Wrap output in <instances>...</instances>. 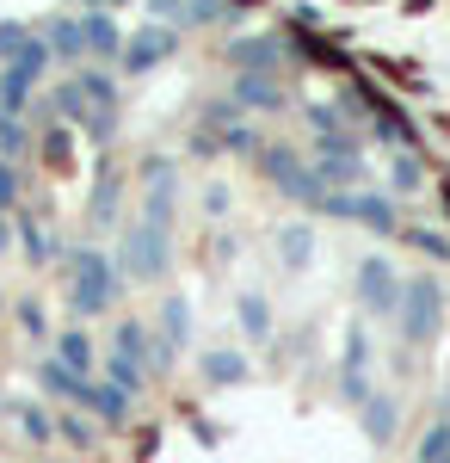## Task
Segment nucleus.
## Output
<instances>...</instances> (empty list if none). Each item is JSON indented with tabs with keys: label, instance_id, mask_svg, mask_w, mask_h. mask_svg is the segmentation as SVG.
<instances>
[{
	"label": "nucleus",
	"instance_id": "obj_7",
	"mask_svg": "<svg viewBox=\"0 0 450 463\" xmlns=\"http://www.w3.org/2000/svg\"><path fill=\"white\" fill-rule=\"evenodd\" d=\"M327 216H346V222H364L370 235H401V211L395 198H377V192H327Z\"/></svg>",
	"mask_w": 450,
	"mask_h": 463
},
{
	"label": "nucleus",
	"instance_id": "obj_47",
	"mask_svg": "<svg viewBox=\"0 0 450 463\" xmlns=\"http://www.w3.org/2000/svg\"><path fill=\"white\" fill-rule=\"evenodd\" d=\"M0 316H6V290H0Z\"/></svg>",
	"mask_w": 450,
	"mask_h": 463
},
{
	"label": "nucleus",
	"instance_id": "obj_22",
	"mask_svg": "<svg viewBox=\"0 0 450 463\" xmlns=\"http://www.w3.org/2000/svg\"><path fill=\"white\" fill-rule=\"evenodd\" d=\"M155 346H161V340H155V327H148V321H136V316H124L117 327H111V353L136 358V364H148V358H155Z\"/></svg>",
	"mask_w": 450,
	"mask_h": 463
},
{
	"label": "nucleus",
	"instance_id": "obj_8",
	"mask_svg": "<svg viewBox=\"0 0 450 463\" xmlns=\"http://www.w3.org/2000/svg\"><path fill=\"white\" fill-rule=\"evenodd\" d=\"M370 364H377V353H370V327L364 321H352L346 327V358H340V402L346 408H364L370 402Z\"/></svg>",
	"mask_w": 450,
	"mask_h": 463
},
{
	"label": "nucleus",
	"instance_id": "obj_20",
	"mask_svg": "<svg viewBox=\"0 0 450 463\" xmlns=\"http://www.w3.org/2000/svg\"><path fill=\"white\" fill-rule=\"evenodd\" d=\"M198 371H204L210 390H235V383H247V371H253V364H247V353H235V346H216V353H204Z\"/></svg>",
	"mask_w": 450,
	"mask_h": 463
},
{
	"label": "nucleus",
	"instance_id": "obj_35",
	"mask_svg": "<svg viewBox=\"0 0 450 463\" xmlns=\"http://www.w3.org/2000/svg\"><path fill=\"white\" fill-rule=\"evenodd\" d=\"M74 130H80V137H87V143H99V148H111V137H117V111H105V106H93V111H87V118H80V124H74Z\"/></svg>",
	"mask_w": 450,
	"mask_h": 463
},
{
	"label": "nucleus",
	"instance_id": "obj_6",
	"mask_svg": "<svg viewBox=\"0 0 450 463\" xmlns=\"http://www.w3.org/2000/svg\"><path fill=\"white\" fill-rule=\"evenodd\" d=\"M401 290H408V279L382 260V253H370V260H358V303L370 309V316L395 321L401 316Z\"/></svg>",
	"mask_w": 450,
	"mask_h": 463
},
{
	"label": "nucleus",
	"instance_id": "obj_42",
	"mask_svg": "<svg viewBox=\"0 0 450 463\" xmlns=\"http://www.w3.org/2000/svg\"><path fill=\"white\" fill-rule=\"evenodd\" d=\"M419 185H426L419 155H414V148H401V155H395V192H419Z\"/></svg>",
	"mask_w": 450,
	"mask_h": 463
},
{
	"label": "nucleus",
	"instance_id": "obj_46",
	"mask_svg": "<svg viewBox=\"0 0 450 463\" xmlns=\"http://www.w3.org/2000/svg\"><path fill=\"white\" fill-rule=\"evenodd\" d=\"M87 6H105V13H111V6H117V0H87Z\"/></svg>",
	"mask_w": 450,
	"mask_h": 463
},
{
	"label": "nucleus",
	"instance_id": "obj_15",
	"mask_svg": "<svg viewBox=\"0 0 450 463\" xmlns=\"http://www.w3.org/2000/svg\"><path fill=\"white\" fill-rule=\"evenodd\" d=\"M80 43H87V62L93 56H124V32H117V19L105 6H87L80 13Z\"/></svg>",
	"mask_w": 450,
	"mask_h": 463
},
{
	"label": "nucleus",
	"instance_id": "obj_23",
	"mask_svg": "<svg viewBox=\"0 0 450 463\" xmlns=\"http://www.w3.org/2000/svg\"><path fill=\"white\" fill-rule=\"evenodd\" d=\"M43 43L56 62H87V43H80V19H43Z\"/></svg>",
	"mask_w": 450,
	"mask_h": 463
},
{
	"label": "nucleus",
	"instance_id": "obj_40",
	"mask_svg": "<svg viewBox=\"0 0 450 463\" xmlns=\"http://www.w3.org/2000/svg\"><path fill=\"white\" fill-rule=\"evenodd\" d=\"M37 143H43V155H50L56 167H69L74 143H69V130H62V124H43V130H37Z\"/></svg>",
	"mask_w": 450,
	"mask_h": 463
},
{
	"label": "nucleus",
	"instance_id": "obj_32",
	"mask_svg": "<svg viewBox=\"0 0 450 463\" xmlns=\"http://www.w3.org/2000/svg\"><path fill=\"white\" fill-rule=\"evenodd\" d=\"M25 143H32V130H25V118L19 111L0 106V161H19L25 155Z\"/></svg>",
	"mask_w": 450,
	"mask_h": 463
},
{
	"label": "nucleus",
	"instance_id": "obj_41",
	"mask_svg": "<svg viewBox=\"0 0 450 463\" xmlns=\"http://www.w3.org/2000/svg\"><path fill=\"white\" fill-rule=\"evenodd\" d=\"M32 37H37L32 25H19V19H0V62H13V56H19Z\"/></svg>",
	"mask_w": 450,
	"mask_h": 463
},
{
	"label": "nucleus",
	"instance_id": "obj_19",
	"mask_svg": "<svg viewBox=\"0 0 450 463\" xmlns=\"http://www.w3.org/2000/svg\"><path fill=\"white\" fill-rule=\"evenodd\" d=\"M358 427H364L370 445H389V439L401 432V402H395V395H370V402L358 408Z\"/></svg>",
	"mask_w": 450,
	"mask_h": 463
},
{
	"label": "nucleus",
	"instance_id": "obj_11",
	"mask_svg": "<svg viewBox=\"0 0 450 463\" xmlns=\"http://www.w3.org/2000/svg\"><path fill=\"white\" fill-rule=\"evenodd\" d=\"M229 62H235V74H284V37H235Z\"/></svg>",
	"mask_w": 450,
	"mask_h": 463
},
{
	"label": "nucleus",
	"instance_id": "obj_14",
	"mask_svg": "<svg viewBox=\"0 0 450 463\" xmlns=\"http://www.w3.org/2000/svg\"><path fill=\"white\" fill-rule=\"evenodd\" d=\"M117 204H124V174H117V161H99L93 167V192H87V216L111 229L117 222Z\"/></svg>",
	"mask_w": 450,
	"mask_h": 463
},
{
	"label": "nucleus",
	"instance_id": "obj_34",
	"mask_svg": "<svg viewBox=\"0 0 450 463\" xmlns=\"http://www.w3.org/2000/svg\"><path fill=\"white\" fill-rule=\"evenodd\" d=\"M50 106H56V118H62V124H80V118H87V93H80V87H74V80H62V87H50Z\"/></svg>",
	"mask_w": 450,
	"mask_h": 463
},
{
	"label": "nucleus",
	"instance_id": "obj_18",
	"mask_svg": "<svg viewBox=\"0 0 450 463\" xmlns=\"http://www.w3.org/2000/svg\"><path fill=\"white\" fill-rule=\"evenodd\" d=\"M314 174L327 192H364V155H314Z\"/></svg>",
	"mask_w": 450,
	"mask_h": 463
},
{
	"label": "nucleus",
	"instance_id": "obj_3",
	"mask_svg": "<svg viewBox=\"0 0 450 463\" xmlns=\"http://www.w3.org/2000/svg\"><path fill=\"white\" fill-rule=\"evenodd\" d=\"M395 327H401L408 346H432L438 340V327H445V285H438V272H414L408 279Z\"/></svg>",
	"mask_w": 450,
	"mask_h": 463
},
{
	"label": "nucleus",
	"instance_id": "obj_45",
	"mask_svg": "<svg viewBox=\"0 0 450 463\" xmlns=\"http://www.w3.org/2000/svg\"><path fill=\"white\" fill-rule=\"evenodd\" d=\"M13 241H19V235H13V216H6V211H0V253H6V248H13Z\"/></svg>",
	"mask_w": 450,
	"mask_h": 463
},
{
	"label": "nucleus",
	"instance_id": "obj_30",
	"mask_svg": "<svg viewBox=\"0 0 450 463\" xmlns=\"http://www.w3.org/2000/svg\"><path fill=\"white\" fill-rule=\"evenodd\" d=\"M13 414H19V432H25L32 445H50V439H56V414H50L43 402H19Z\"/></svg>",
	"mask_w": 450,
	"mask_h": 463
},
{
	"label": "nucleus",
	"instance_id": "obj_10",
	"mask_svg": "<svg viewBox=\"0 0 450 463\" xmlns=\"http://www.w3.org/2000/svg\"><path fill=\"white\" fill-rule=\"evenodd\" d=\"M142 6H148L155 25H173V32L179 25H229L241 13L235 0H142Z\"/></svg>",
	"mask_w": 450,
	"mask_h": 463
},
{
	"label": "nucleus",
	"instance_id": "obj_43",
	"mask_svg": "<svg viewBox=\"0 0 450 463\" xmlns=\"http://www.w3.org/2000/svg\"><path fill=\"white\" fill-rule=\"evenodd\" d=\"M0 211H19V161H0Z\"/></svg>",
	"mask_w": 450,
	"mask_h": 463
},
{
	"label": "nucleus",
	"instance_id": "obj_5",
	"mask_svg": "<svg viewBox=\"0 0 450 463\" xmlns=\"http://www.w3.org/2000/svg\"><path fill=\"white\" fill-rule=\"evenodd\" d=\"M50 69H56L50 43H43V37H32V43H25L13 62H0V106L25 118V111H32V93L43 87V74H50Z\"/></svg>",
	"mask_w": 450,
	"mask_h": 463
},
{
	"label": "nucleus",
	"instance_id": "obj_27",
	"mask_svg": "<svg viewBox=\"0 0 450 463\" xmlns=\"http://www.w3.org/2000/svg\"><path fill=\"white\" fill-rule=\"evenodd\" d=\"M74 87L87 93V106H105V111H117V80H111L105 69H93V62H87V69H74Z\"/></svg>",
	"mask_w": 450,
	"mask_h": 463
},
{
	"label": "nucleus",
	"instance_id": "obj_1",
	"mask_svg": "<svg viewBox=\"0 0 450 463\" xmlns=\"http://www.w3.org/2000/svg\"><path fill=\"white\" fill-rule=\"evenodd\" d=\"M62 260H69L62 272H69V309H74V321L111 316V303H117V290H124L117 266H111V253H99V248H69Z\"/></svg>",
	"mask_w": 450,
	"mask_h": 463
},
{
	"label": "nucleus",
	"instance_id": "obj_29",
	"mask_svg": "<svg viewBox=\"0 0 450 463\" xmlns=\"http://www.w3.org/2000/svg\"><path fill=\"white\" fill-rule=\"evenodd\" d=\"M99 371H105V383H117L124 395H142V390H148V371H142L136 358H124V353H111Z\"/></svg>",
	"mask_w": 450,
	"mask_h": 463
},
{
	"label": "nucleus",
	"instance_id": "obj_4",
	"mask_svg": "<svg viewBox=\"0 0 450 463\" xmlns=\"http://www.w3.org/2000/svg\"><path fill=\"white\" fill-rule=\"evenodd\" d=\"M259 174L272 179L284 198H296L303 211H321V204H327V185H321V174H314L303 155H290V148L266 143V148H259Z\"/></svg>",
	"mask_w": 450,
	"mask_h": 463
},
{
	"label": "nucleus",
	"instance_id": "obj_28",
	"mask_svg": "<svg viewBox=\"0 0 450 463\" xmlns=\"http://www.w3.org/2000/svg\"><path fill=\"white\" fill-rule=\"evenodd\" d=\"M56 439H69L74 451H93V445H99V427L87 420V408H62V414H56Z\"/></svg>",
	"mask_w": 450,
	"mask_h": 463
},
{
	"label": "nucleus",
	"instance_id": "obj_33",
	"mask_svg": "<svg viewBox=\"0 0 450 463\" xmlns=\"http://www.w3.org/2000/svg\"><path fill=\"white\" fill-rule=\"evenodd\" d=\"M142 192H179L173 155H148V161H142Z\"/></svg>",
	"mask_w": 450,
	"mask_h": 463
},
{
	"label": "nucleus",
	"instance_id": "obj_24",
	"mask_svg": "<svg viewBox=\"0 0 450 463\" xmlns=\"http://www.w3.org/2000/svg\"><path fill=\"white\" fill-rule=\"evenodd\" d=\"M155 334H161V346H167V353H185V340H192V303H185V297H167V303H161V327H155Z\"/></svg>",
	"mask_w": 450,
	"mask_h": 463
},
{
	"label": "nucleus",
	"instance_id": "obj_26",
	"mask_svg": "<svg viewBox=\"0 0 450 463\" xmlns=\"http://www.w3.org/2000/svg\"><path fill=\"white\" fill-rule=\"evenodd\" d=\"M277 260H284L290 272H303V266L314 260V229L309 222H290V229L277 235Z\"/></svg>",
	"mask_w": 450,
	"mask_h": 463
},
{
	"label": "nucleus",
	"instance_id": "obj_44",
	"mask_svg": "<svg viewBox=\"0 0 450 463\" xmlns=\"http://www.w3.org/2000/svg\"><path fill=\"white\" fill-rule=\"evenodd\" d=\"M204 211H210V216L229 211V185H204Z\"/></svg>",
	"mask_w": 450,
	"mask_h": 463
},
{
	"label": "nucleus",
	"instance_id": "obj_16",
	"mask_svg": "<svg viewBox=\"0 0 450 463\" xmlns=\"http://www.w3.org/2000/svg\"><path fill=\"white\" fill-rule=\"evenodd\" d=\"M87 383H93V377H74L62 358H43V364H37V390L50 395V402H69V408H80V402H87Z\"/></svg>",
	"mask_w": 450,
	"mask_h": 463
},
{
	"label": "nucleus",
	"instance_id": "obj_9",
	"mask_svg": "<svg viewBox=\"0 0 450 463\" xmlns=\"http://www.w3.org/2000/svg\"><path fill=\"white\" fill-rule=\"evenodd\" d=\"M167 56H179V32H173V25H155V19H142V32L124 37V56H117V69H124V74H148V69H161Z\"/></svg>",
	"mask_w": 450,
	"mask_h": 463
},
{
	"label": "nucleus",
	"instance_id": "obj_2",
	"mask_svg": "<svg viewBox=\"0 0 450 463\" xmlns=\"http://www.w3.org/2000/svg\"><path fill=\"white\" fill-rule=\"evenodd\" d=\"M111 266H117V279L161 285V279L173 272V235H167V229H148V222L136 216V222L117 235V248H111Z\"/></svg>",
	"mask_w": 450,
	"mask_h": 463
},
{
	"label": "nucleus",
	"instance_id": "obj_37",
	"mask_svg": "<svg viewBox=\"0 0 450 463\" xmlns=\"http://www.w3.org/2000/svg\"><path fill=\"white\" fill-rule=\"evenodd\" d=\"M216 137H222L229 155H253V161H259V148H266V143H259V130H253L247 118H241V124H229V130H216Z\"/></svg>",
	"mask_w": 450,
	"mask_h": 463
},
{
	"label": "nucleus",
	"instance_id": "obj_38",
	"mask_svg": "<svg viewBox=\"0 0 450 463\" xmlns=\"http://www.w3.org/2000/svg\"><path fill=\"white\" fill-rule=\"evenodd\" d=\"M370 130H377L382 143H395V148H414V130L401 124V111H395V106H389V111L377 106V124H370Z\"/></svg>",
	"mask_w": 450,
	"mask_h": 463
},
{
	"label": "nucleus",
	"instance_id": "obj_13",
	"mask_svg": "<svg viewBox=\"0 0 450 463\" xmlns=\"http://www.w3.org/2000/svg\"><path fill=\"white\" fill-rule=\"evenodd\" d=\"M13 235H19V253H25V266H56V260H62V241H56V235H50V229H43V222H37L32 211H13Z\"/></svg>",
	"mask_w": 450,
	"mask_h": 463
},
{
	"label": "nucleus",
	"instance_id": "obj_12",
	"mask_svg": "<svg viewBox=\"0 0 450 463\" xmlns=\"http://www.w3.org/2000/svg\"><path fill=\"white\" fill-rule=\"evenodd\" d=\"M229 99H235L241 111H284V106H290V93H284L277 74H235Z\"/></svg>",
	"mask_w": 450,
	"mask_h": 463
},
{
	"label": "nucleus",
	"instance_id": "obj_21",
	"mask_svg": "<svg viewBox=\"0 0 450 463\" xmlns=\"http://www.w3.org/2000/svg\"><path fill=\"white\" fill-rule=\"evenodd\" d=\"M56 358H62V364H69L74 377H93V371H99V358H93V334H87V327H80V321H74V327H62V334H56Z\"/></svg>",
	"mask_w": 450,
	"mask_h": 463
},
{
	"label": "nucleus",
	"instance_id": "obj_31",
	"mask_svg": "<svg viewBox=\"0 0 450 463\" xmlns=\"http://www.w3.org/2000/svg\"><path fill=\"white\" fill-rule=\"evenodd\" d=\"M414 463H450V414H438L432 427L419 432V451H414Z\"/></svg>",
	"mask_w": 450,
	"mask_h": 463
},
{
	"label": "nucleus",
	"instance_id": "obj_17",
	"mask_svg": "<svg viewBox=\"0 0 450 463\" xmlns=\"http://www.w3.org/2000/svg\"><path fill=\"white\" fill-rule=\"evenodd\" d=\"M130 402H136V395H124L117 383L93 377V383H87V402H80V408H87V414H93L99 427H124V420H130Z\"/></svg>",
	"mask_w": 450,
	"mask_h": 463
},
{
	"label": "nucleus",
	"instance_id": "obj_25",
	"mask_svg": "<svg viewBox=\"0 0 450 463\" xmlns=\"http://www.w3.org/2000/svg\"><path fill=\"white\" fill-rule=\"evenodd\" d=\"M235 321H241L247 340H272V303H266L259 290H241V297H235Z\"/></svg>",
	"mask_w": 450,
	"mask_h": 463
},
{
	"label": "nucleus",
	"instance_id": "obj_36",
	"mask_svg": "<svg viewBox=\"0 0 450 463\" xmlns=\"http://www.w3.org/2000/svg\"><path fill=\"white\" fill-rule=\"evenodd\" d=\"M401 235H408V248H419L426 260L450 266V235H445V229H401Z\"/></svg>",
	"mask_w": 450,
	"mask_h": 463
},
{
	"label": "nucleus",
	"instance_id": "obj_39",
	"mask_svg": "<svg viewBox=\"0 0 450 463\" xmlns=\"http://www.w3.org/2000/svg\"><path fill=\"white\" fill-rule=\"evenodd\" d=\"M13 316H19V334H25V340H43V334H50V316H43V303H37V297L13 303Z\"/></svg>",
	"mask_w": 450,
	"mask_h": 463
}]
</instances>
